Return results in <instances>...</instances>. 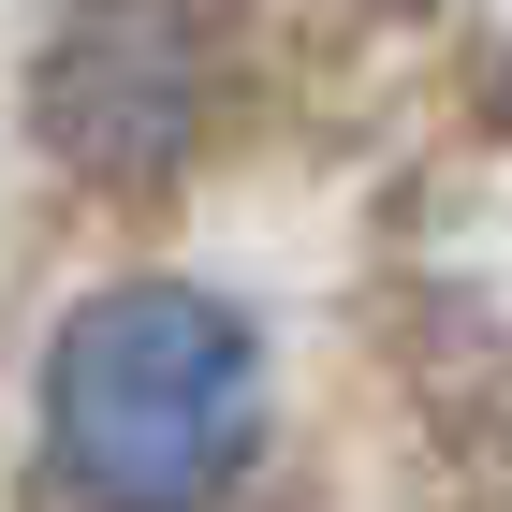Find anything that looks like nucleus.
<instances>
[{
	"label": "nucleus",
	"mask_w": 512,
	"mask_h": 512,
	"mask_svg": "<svg viewBox=\"0 0 512 512\" xmlns=\"http://www.w3.org/2000/svg\"><path fill=\"white\" fill-rule=\"evenodd\" d=\"M278 337L220 278H103L44 337V483L59 498H249L278 483Z\"/></svg>",
	"instance_id": "1"
},
{
	"label": "nucleus",
	"mask_w": 512,
	"mask_h": 512,
	"mask_svg": "<svg viewBox=\"0 0 512 512\" xmlns=\"http://www.w3.org/2000/svg\"><path fill=\"white\" fill-rule=\"evenodd\" d=\"M235 118V0H59L30 59V132L44 161L103 205L191 191Z\"/></svg>",
	"instance_id": "2"
}]
</instances>
